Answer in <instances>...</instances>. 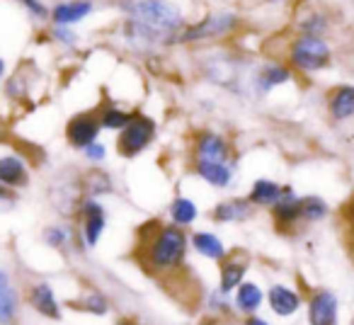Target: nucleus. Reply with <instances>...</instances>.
<instances>
[{"label":"nucleus","mask_w":354,"mask_h":325,"mask_svg":"<svg viewBox=\"0 0 354 325\" xmlns=\"http://www.w3.org/2000/svg\"><path fill=\"white\" fill-rule=\"evenodd\" d=\"M197 173L202 175L212 187H228L233 178V170L228 168L226 162H212V160H199Z\"/></svg>","instance_id":"4468645a"},{"label":"nucleus","mask_w":354,"mask_h":325,"mask_svg":"<svg viewBox=\"0 0 354 325\" xmlns=\"http://www.w3.org/2000/svg\"><path fill=\"white\" fill-rule=\"evenodd\" d=\"M281 194V187L272 180H257L252 185V192H250V202L252 204H274Z\"/></svg>","instance_id":"412c9836"},{"label":"nucleus","mask_w":354,"mask_h":325,"mask_svg":"<svg viewBox=\"0 0 354 325\" xmlns=\"http://www.w3.org/2000/svg\"><path fill=\"white\" fill-rule=\"evenodd\" d=\"M17 310V294L10 284L8 272L0 270V320H12Z\"/></svg>","instance_id":"a211bd4d"},{"label":"nucleus","mask_w":354,"mask_h":325,"mask_svg":"<svg viewBox=\"0 0 354 325\" xmlns=\"http://www.w3.org/2000/svg\"><path fill=\"white\" fill-rule=\"evenodd\" d=\"M262 304V291L257 284H241V289H238L236 294V306L241 310H245V313H252V310H257Z\"/></svg>","instance_id":"4be33fe9"},{"label":"nucleus","mask_w":354,"mask_h":325,"mask_svg":"<svg viewBox=\"0 0 354 325\" xmlns=\"http://www.w3.org/2000/svg\"><path fill=\"white\" fill-rule=\"evenodd\" d=\"M0 75H3V61H0Z\"/></svg>","instance_id":"c9c22d12"},{"label":"nucleus","mask_w":354,"mask_h":325,"mask_svg":"<svg viewBox=\"0 0 354 325\" xmlns=\"http://www.w3.org/2000/svg\"><path fill=\"white\" fill-rule=\"evenodd\" d=\"M192 243L202 255L212 257V260H223V257H226V248H223V243L218 241L214 233H207V231L194 233Z\"/></svg>","instance_id":"aec40b11"},{"label":"nucleus","mask_w":354,"mask_h":325,"mask_svg":"<svg viewBox=\"0 0 354 325\" xmlns=\"http://www.w3.org/2000/svg\"><path fill=\"white\" fill-rule=\"evenodd\" d=\"M100 131V122L93 117V114H80V117L71 119L68 124V141L71 146L75 148H85L97 138Z\"/></svg>","instance_id":"6e6552de"},{"label":"nucleus","mask_w":354,"mask_h":325,"mask_svg":"<svg viewBox=\"0 0 354 325\" xmlns=\"http://www.w3.org/2000/svg\"><path fill=\"white\" fill-rule=\"evenodd\" d=\"M274 219L281 223H294L301 219V199L291 194V189H281L279 199L274 202Z\"/></svg>","instance_id":"2eb2a0df"},{"label":"nucleus","mask_w":354,"mask_h":325,"mask_svg":"<svg viewBox=\"0 0 354 325\" xmlns=\"http://www.w3.org/2000/svg\"><path fill=\"white\" fill-rule=\"evenodd\" d=\"M93 12V3L90 0H73V3H61L54 8L51 17L56 25H73V22L83 20Z\"/></svg>","instance_id":"9d476101"},{"label":"nucleus","mask_w":354,"mask_h":325,"mask_svg":"<svg viewBox=\"0 0 354 325\" xmlns=\"http://www.w3.org/2000/svg\"><path fill=\"white\" fill-rule=\"evenodd\" d=\"M185 248H187V238H185L183 228L167 226L153 238L151 248H148V262L156 270H170L183 262Z\"/></svg>","instance_id":"f03ea898"},{"label":"nucleus","mask_w":354,"mask_h":325,"mask_svg":"<svg viewBox=\"0 0 354 325\" xmlns=\"http://www.w3.org/2000/svg\"><path fill=\"white\" fill-rule=\"evenodd\" d=\"M15 207V197H12L10 192H8L3 185H0V214L3 212H10V209Z\"/></svg>","instance_id":"473e14b6"},{"label":"nucleus","mask_w":354,"mask_h":325,"mask_svg":"<svg viewBox=\"0 0 354 325\" xmlns=\"http://www.w3.org/2000/svg\"><path fill=\"white\" fill-rule=\"evenodd\" d=\"M245 325H270V323H265L262 318H248V323Z\"/></svg>","instance_id":"f704fd0d"},{"label":"nucleus","mask_w":354,"mask_h":325,"mask_svg":"<svg viewBox=\"0 0 354 325\" xmlns=\"http://www.w3.org/2000/svg\"><path fill=\"white\" fill-rule=\"evenodd\" d=\"M153 133H156V124L146 117H138V119H129V124L122 129V136H119V153L124 156H136L141 153L143 148L151 143Z\"/></svg>","instance_id":"39448f33"},{"label":"nucleus","mask_w":354,"mask_h":325,"mask_svg":"<svg viewBox=\"0 0 354 325\" xmlns=\"http://www.w3.org/2000/svg\"><path fill=\"white\" fill-rule=\"evenodd\" d=\"M129 114L122 112V109H107L102 117V127L104 129H124L129 124Z\"/></svg>","instance_id":"bb28decb"},{"label":"nucleus","mask_w":354,"mask_h":325,"mask_svg":"<svg viewBox=\"0 0 354 325\" xmlns=\"http://www.w3.org/2000/svg\"><path fill=\"white\" fill-rule=\"evenodd\" d=\"M301 30L306 32L308 37H320L325 32V20H323V15H310L308 20L301 25Z\"/></svg>","instance_id":"c85d7f7f"},{"label":"nucleus","mask_w":354,"mask_h":325,"mask_svg":"<svg viewBox=\"0 0 354 325\" xmlns=\"http://www.w3.org/2000/svg\"><path fill=\"white\" fill-rule=\"evenodd\" d=\"M22 3H25V6L30 8L37 17H46V10H44V6H41V3H37V0H22Z\"/></svg>","instance_id":"72a5a7b5"},{"label":"nucleus","mask_w":354,"mask_h":325,"mask_svg":"<svg viewBox=\"0 0 354 325\" xmlns=\"http://www.w3.org/2000/svg\"><path fill=\"white\" fill-rule=\"evenodd\" d=\"M330 112L335 119H349L354 114V88L352 85H342L330 100Z\"/></svg>","instance_id":"f3484780"},{"label":"nucleus","mask_w":354,"mask_h":325,"mask_svg":"<svg viewBox=\"0 0 354 325\" xmlns=\"http://www.w3.org/2000/svg\"><path fill=\"white\" fill-rule=\"evenodd\" d=\"M272 3H281V0H272Z\"/></svg>","instance_id":"e433bc0d"},{"label":"nucleus","mask_w":354,"mask_h":325,"mask_svg":"<svg viewBox=\"0 0 354 325\" xmlns=\"http://www.w3.org/2000/svg\"><path fill=\"white\" fill-rule=\"evenodd\" d=\"M270 306H272V310H274L277 315H291V313H296L299 310V306H301V299H299V294L296 291H291V289H286V286H281V284H277V286H272L270 289Z\"/></svg>","instance_id":"9b49d317"},{"label":"nucleus","mask_w":354,"mask_h":325,"mask_svg":"<svg viewBox=\"0 0 354 325\" xmlns=\"http://www.w3.org/2000/svg\"><path fill=\"white\" fill-rule=\"evenodd\" d=\"M238 17L233 12H216V15H209L204 22L192 25L177 35V41H199V39H216V37L228 35L231 30H236Z\"/></svg>","instance_id":"20e7f679"},{"label":"nucleus","mask_w":354,"mask_h":325,"mask_svg":"<svg viewBox=\"0 0 354 325\" xmlns=\"http://www.w3.org/2000/svg\"><path fill=\"white\" fill-rule=\"evenodd\" d=\"M80 216H83L85 243H88L90 248L97 245L100 236H102L104 226H107V221H104L102 204L93 202V199H83V202H80Z\"/></svg>","instance_id":"423d86ee"},{"label":"nucleus","mask_w":354,"mask_h":325,"mask_svg":"<svg viewBox=\"0 0 354 325\" xmlns=\"http://www.w3.org/2000/svg\"><path fill=\"white\" fill-rule=\"evenodd\" d=\"M78 308H83V310H93V313H97V315H102V313H107V301H104V296H100V294H93V296H85L80 304H75Z\"/></svg>","instance_id":"cd10ccee"},{"label":"nucleus","mask_w":354,"mask_h":325,"mask_svg":"<svg viewBox=\"0 0 354 325\" xmlns=\"http://www.w3.org/2000/svg\"><path fill=\"white\" fill-rule=\"evenodd\" d=\"M46 241H49V245L64 248L66 241H68V233H66L64 228H49V231H46Z\"/></svg>","instance_id":"c756f323"},{"label":"nucleus","mask_w":354,"mask_h":325,"mask_svg":"<svg viewBox=\"0 0 354 325\" xmlns=\"http://www.w3.org/2000/svg\"><path fill=\"white\" fill-rule=\"evenodd\" d=\"M83 187L88 189L90 194H107L112 189V183H109V175H104L102 170H93L90 175H85Z\"/></svg>","instance_id":"a878e982"},{"label":"nucleus","mask_w":354,"mask_h":325,"mask_svg":"<svg viewBox=\"0 0 354 325\" xmlns=\"http://www.w3.org/2000/svg\"><path fill=\"white\" fill-rule=\"evenodd\" d=\"M337 299L330 291L313 294L308 306V323L310 325H337Z\"/></svg>","instance_id":"0eeeda50"},{"label":"nucleus","mask_w":354,"mask_h":325,"mask_svg":"<svg viewBox=\"0 0 354 325\" xmlns=\"http://www.w3.org/2000/svg\"><path fill=\"white\" fill-rule=\"evenodd\" d=\"M124 10L131 15V20L162 35H170L183 27V12L167 0H129L124 3Z\"/></svg>","instance_id":"f257e3e1"},{"label":"nucleus","mask_w":354,"mask_h":325,"mask_svg":"<svg viewBox=\"0 0 354 325\" xmlns=\"http://www.w3.org/2000/svg\"><path fill=\"white\" fill-rule=\"evenodd\" d=\"M122 325H131V323H122Z\"/></svg>","instance_id":"4c0bfd02"},{"label":"nucleus","mask_w":354,"mask_h":325,"mask_svg":"<svg viewBox=\"0 0 354 325\" xmlns=\"http://www.w3.org/2000/svg\"><path fill=\"white\" fill-rule=\"evenodd\" d=\"M27 168L22 158L17 156H6L0 158V185L3 187H22L27 185Z\"/></svg>","instance_id":"1a4fd4ad"},{"label":"nucleus","mask_w":354,"mask_h":325,"mask_svg":"<svg viewBox=\"0 0 354 325\" xmlns=\"http://www.w3.org/2000/svg\"><path fill=\"white\" fill-rule=\"evenodd\" d=\"M83 151H85V156H88L93 162H100V160H102V158H104V153H107V151H104L102 143H95V141L90 143V146H85Z\"/></svg>","instance_id":"2f4dec72"},{"label":"nucleus","mask_w":354,"mask_h":325,"mask_svg":"<svg viewBox=\"0 0 354 325\" xmlns=\"http://www.w3.org/2000/svg\"><path fill=\"white\" fill-rule=\"evenodd\" d=\"M325 214H328V204L320 197L301 199V219H306V221H320Z\"/></svg>","instance_id":"393cba45"},{"label":"nucleus","mask_w":354,"mask_h":325,"mask_svg":"<svg viewBox=\"0 0 354 325\" xmlns=\"http://www.w3.org/2000/svg\"><path fill=\"white\" fill-rule=\"evenodd\" d=\"M30 304L35 306L37 310H39L41 315H46V318H54L59 320V304H56V296L54 291H51L49 284H35L30 291Z\"/></svg>","instance_id":"f8f14e48"},{"label":"nucleus","mask_w":354,"mask_h":325,"mask_svg":"<svg viewBox=\"0 0 354 325\" xmlns=\"http://www.w3.org/2000/svg\"><path fill=\"white\" fill-rule=\"evenodd\" d=\"M54 37H56L59 41H64L66 46H75V41H78L75 32H71L66 25H59V27H56V30H54Z\"/></svg>","instance_id":"7c9ffc66"},{"label":"nucleus","mask_w":354,"mask_h":325,"mask_svg":"<svg viewBox=\"0 0 354 325\" xmlns=\"http://www.w3.org/2000/svg\"><path fill=\"white\" fill-rule=\"evenodd\" d=\"M170 216L175 221V226H189L197 219V207L187 197H177L170 207Z\"/></svg>","instance_id":"5701e85b"},{"label":"nucleus","mask_w":354,"mask_h":325,"mask_svg":"<svg viewBox=\"0 0 354 325\" xmlns=\"http://www.w3.org/2000/svg\"><path fill=\"white\" fill-rule=\"evenodd\" d=\"M199 160H212V162H226L228 146L218 133H202L197 143Z\"/></svg>","instance_id":"ddd939ff"},{"label":"nucleus","mask_w":354,"mask_h":325,"mask_svg":"<svg viewBox=\"0 0 354 325\" xmlns=\"http://www.w3.org/2000/svg\"><path fill=\"white\" fill-rule=\"evenodd\" d=\"M250 216V204L243 202V199H226L214 209V219L221 223H233L243 221V219Z\"/></svg>","instance_id":"dca6fc26"},{"label":"nucleus","mask_w":354,"mask_h":325,"mask_svg":"<svg viewBox=\"0 0 354 325\" xmlns=\"http://www.w3.org/2000/svg\"><path fill=\"white\" fill-rule=\"evenodd\" d=\"M286 80H289V71H286L284 66H265V68L257 73L255 88L260 90V93H270L272 88L286 83Z\"/></svg>","instance_id":"6ab92c4d"},{"label":"nucleus","mask_w":354,"mask_h":325,"mask_svg":"<svg viewBox=\"0 0 354 325\" xmlns=\"http://www.w3.org/2000/svg\"><path fill=\"white\" fill-rule=\"evenodd\" d=\"M291 61L301 71H323L333 61V51L320 37H301L291 46Z\"/></svg>","instance_id":"7ed1b4c3"},{"label":"nucleus","mask_w":354,"mask_h":325,"mask_svg":"<svg viewBox=\"0 0 354 325\" xmlns=\"http://www.w3.org/2000/svg\"><path fill=\"white\" fill-rule=\"evenodd\" d=\"M243 275H245V262H226L221 270V291L238 289Z\"/></svg>","instance_id":"b1692460"}]
</instances>
